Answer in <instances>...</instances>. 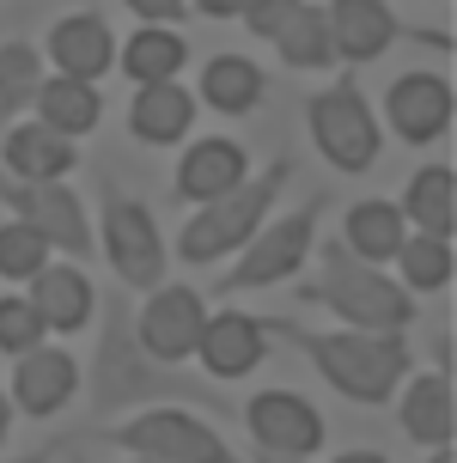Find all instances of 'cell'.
Wrapping results in <instances>:
<instances>
[{"mask_svg": "<svg viewBox=\"0 0 457 463\" xmlns=\"http://www.w3.org/2000/svg\"><path fill=\"white\" fill-rule=\"evenodd\" d=\"M91 360L80 366V391L91 396L98 420H122L135 409H159V402H220L214 391H202V378H189L183 366L153 360L135 335V299L129 293H98V317H91Z\"/></svg>", "mask_w": 457, "mask_h": 463, "instance_id": "obj_1", "label": "cell"}, {"mask_svg": "<svg viewBox=\"0 0 457 463\" xmlns=\"http://www.w3.org/2000/svg\"><path fill=\"white\" fill-rule=\"evenodd\" d=\"M269 335H287V342L318 366V378L342 402H360V409H385L396 384L414 372L409 354V329H305V324H269Z\"/></svg>", "mask_w": 457, "mask_h": 463, "instance_id": "obj_2", "label": "cell"}, {"mask_svg": "<svg viewBox=\"0 0 457 463\" xmlns=\"http://www.w3.org/2000/svg\"><path fill=\"white\" fill-rule=\"evenodd\" d=\"M299 299L323 305L342 329H409L414 324V293L385 269L342 250V238H318V275L299 280Z\"/></svg>", "mask_w": 457, "mask_h": 463, "instance_id": "obj_3", "label": "cell"}, {"mask_svg": "<svg viewBox=\"0 0 457 463\" xmlns=\"http://www.w3.org/2000/svg\"><path fill=\"white\" fill-rule=\"evenodd\" d=\"M287 184H293V159H287V153H281V159H269V165H256L238 189H226V195L202 202V208L183 220L177 250H171V256H177V262H189V269H207V262L238 256L256 238V226L274 213V202L287 195Z\"/></svg>", "mask_w": 457, "mask_h": 463, "instance_id": "obj_4", "label": "cell"}, {"mask_svg": "<svg viewBox=\"0 0 457 463\" xmlns=\"http://www.w3.org/2000/svg\"><path fill=\"white\" fill-rule=\"evenodd\" d=\"M323 208H329L323 195H305L299 208L269 213V220L256 226L251 244L232 256V269L214 280V299H238V293H262V287H287V280H299L305 256L318 250Z\"/></svg>", "mask_w": 457, "mask_h": 463, "instance_id": "obj_5", "label": "cell"}, {"mask_svg": "<svg viewBox=\"0 0 457 463\" xmlns=\"http://www.w3.org/2000/svg\"><path fill=\"white\" fill-rule=\"evenodd\" d=\"M305 128H311V146L323 153V165L342 171V177H366V171L378 165V153H385L378 110L366 104V92L354 86V73L305 98Z\"/></svg>", "mask_w": 457, "mask_h": 463, "instance_id": "obj_6", "label": "cell"}, {"mask_svg": "<svg viewBox=\"0 0 457 463\" xmlns=\"http://www.w3.org/2000/svg\"><path fill=\"white\" fill-rule=\"evenodd\" d=\"M110 445L129 458H153V463H244L220 439V427L202 420L183 402H159V409H135L110 427Z\"/></svg>", "mask_w": 457, "mask_h": 463, "instance_id": "obj_7", "label": "cell"}, {"mask_svg": "<svg viewBox=\"0 0 457 463\" xmlns=\"http://www.w3.org/2000/svg\"><path fill=\"white\" fill-rule=\"evenodd\" d=\"M98 250H104L110 275L129 293H153L171 269V250L159 238L153 208H140L135 195H122L116 184H104V202H98Z\"/></svg>", "mask_w": 457, "mask_h": 463, "instance_id": "obj_8", "label": "cell"}, {"mask_svg": "<svg viewBox=\"0 0 457 463\" xmlns=\"http://www.w3.org/2000/svg\"><path fill=\"white\" fill-rule=\"evenodd\" d=\"M0 208L13 220H24V226H37L49 238V250L68 256V262H91L98 256V232H91V213L73 184H24V177L0 171Z\"/></svg>", "mask_w": 457, "mask_h": 463, "instance_id": "obj_9", "label": "cell"}, {"mask_svg": "<svg viewBox=\"0 0 457 463\" xmlns=\"http://www.w3.org/2000/svg\"><path fill=\"white\" fill-rule=\"evenodd\" d=\"M202 324H207V293L183 287V280H159L147 305H135V335L140 347L165 360V366H183L195 360V342H202Z\"/></svg>", "mask_w": 457, "mask_h": 463, "instance_id": "obj_10", "label": "cell"}, {"mask_svg": "<svg viewBox=\"0 0 457 463\" xmlns=\"http://www.w3.org/2000/svg\"><path fill=\"white\" fill-rule=\"evenodd\" d=\"M452 116H457V98H452V80L445 73H396L385 86V116L378 128L403 140V146H433L439 135H452Z\"/></svg>", "mask_w": 457, "mask_h": 463, "instance_id": "obj_11", "label": "cell"}, {"mask_svg": "<svg viewBox=\"0 0 457 463\" xmlns=\"http://www.w3.org/2000/svg\"><path fill=\"white\" fill-rule=\"evenodd\" d=\"M195 360L214 384H238L251 378L262 360H269V317H251L238 305H207V324H202V342H195Z\"/></svg>", "mask_w": 457, "mask_h": 463, "instance_id": "obj_12", "label": "cell"}, {"mask_svg": "<svg viewBox=\"0 0 457 463\" xmlns=\"http://www.w3.org/2000/svg\"><path fill=\"white\" fill-rule=\"evenodd\" d=\"M244 427H251L256 451H281V458H318L323 451V415L299 391H256L244 402Z\"/></svg>", "mask_w": 457, "mask_h": 463, "instance_id": "obj_13", "label": "cell"}, {"mask_svg": "<svg viewBox=\"0 0 457 463\" xmlns=\"http://www.w3.org/2000/svg\"><path fill=\"white\" fill-rule=\"evenodd\" d=\"M13 415H31V420H55L80 396V360H73L62 342H43L13 360Z\"/></svg>", "mask_w": 457, "mask_h": 463, "instance_id": "obj_14", "label": "cell"}, {"mask_svg": "<svg viewBox=\"0 0 457 463\" xmlns=\"http://www.w3.org/2000/svg\"><path fill=\"white\" fill-rule=\"evenodd\" d=\"M24 299L37 305V317H43L49 335H80V329H91V317H98V287H91L86 262H55L49 256L37 275L24 280Z\"/></svg>", "mask_w": 457, "mask_h": 463, "instance_id": "obj_15", "label": "cell"}, {"mask_svg": "<svg viewBox=\"0 0 457 463\" xmlns=\"http://www.w3.org/2000/svg\"><path fill=\"white\" fill-rule=\"evenodd\" d=\"M43 68L68 73V80H104L116 68V31L104 24V13H68L49 24L43 37Z\"/></svg>", "mask_w": 457, "mask_h": 463, "instance_id": "obj_16", "label": "cell"}, {"mask_svg": "<svg viewBox=\"0 0 457 463\" xmlns=\"http://www.w3.org/2000/svg\"><path fill=\"white\" fill-rule=\"evenodd\" d=\"M244 177H251V153H244L232 135H202V140L183 146L177 171H171V189H177V202L202 208V202H214V195L238 189Z\"/></svg>", "mask_w": 457, "mask_h": 463, "instance_id": "obj_17", "label": "cell"}, {"mask_svg": "<svg viewBox=\"0 0 457 463\" xmlns=\"http://www.w3.org/2000/svg\"><path fill=\"white\" fill-rule=\"evenodd\" d=\"M73 165H80V146H73L68 135H55V128H43L37 116L0 128V171H6V177H24V184H68Z\"/></svg>", "mask_w": 457, "mask_h": 463, "instance_id": "obj_18", "label": "cell"}, {"mask_svg": "<svg viewBox=\"0 0 457 463\" xmlns=\"http://www.w3.org/2000/svg\"><path fill=\"white\" fill-rule=\"evenodd\" d=\"M323 19H329L336 61H348V68L378 61V55L403 37V19L390 13V0H329V6H323Z\"/></svg>", "mask_w": 457, "mask_h": 463, "instance_id": "obj_19", "label": "cell"}, {"mask_svg": "<svg viewBox=\"0 0 457 463\" xmlns=\"http://www.w3.org/2000/svg\"><path fill=\"white\" fill-rule=\"evenodd\" d=\"M396 420H403V433H409L421 451H433V445H452L457 433V402H452V378L445 372H409L403 384H396Z\"/></svg>", "mask_w": 457, "mask_h": 463, "instance_id": "obj_20", "label": "cell"}, {"mask_svg": "<svg viewBox=\"0 0 457 463\" xmlns=\"http://www.w3.org/2000/svg\"><path fill=\"white\" fill-rule=\"evenodd\" d=\"M195 92L183 86V80H159V86H135V98H129V135L140 140V146H177V140H189V128H195Z\"/></svg>", "mask_w": 457, "mask_h": 463, "instance_id": "obj_21", "label": "cell"}, {"mask_svg": "<svg viewBox=\"0 0 457 463\" xmlns=\"http://www.w3.org/2000/svg\"><path fill=\"white\" fill-rule=\"evenodd\" d=\"M396 213H403V226H409V232L452 238V232H457V171H452V159L421 165V171L409 177V189H403Z\"/></svg>", "mask_w": 457, "mask_h": 463, "instance_id": "obj_22", "label": "cell"}, {"mask_svg": "<svg viewBox=\"0 0 457 463\" xmlns=\"http://www.w3.org/2000/svg\"><path fill=\"white\" fill-rule=\"evenodd\" d=\"M37 122L55 128V135L68 140H86L98 122H104V92L91 86V80H68V73H43V86H37Z\"/></svg>", "mask_w": 457, "mask_h": 463, "instance_id": "obj_23", "label": "cell"}, {"mask_svg": "<svg viewBox=\"0 0 457 463\" xmlns=\"http://www.w3.org/2000/svg\"><path fill=\"white\" fill-rule=\"evenodd\" d=\"M262 92H269V80H262V68H256L251 55L220 49V55H207V61H202V92H195V104H207V110L251 116L256 104H262Z\"/></svg>", "mask_w": 457, "mask_h": 463, "instance_id": "obj_24", "label": "cell"}, {"mask_svg": "<svg viewBox=\"0 0 457 463\" xmlns=\"http://www.w3.org/2000/svg\"><path fill=\"white\" fill-rule=\"evenodd\" d=\"M116 68L135 86H159V80H177L189 68V43H183L177 24H135V37L116 43Z\"/></svg>", "mask_w": 457, "mask_h": 463, "instance_id": "obj_25", "label": "cell"}, {"mask_svg": "<svg viewBox=\"0 0 457 463\" xmlns=\"http://www.w3.org/2000/svg\"><path fill=\"white\" fill-rule=\"evenodd\" d=\"M403 238H409V226H403L396 202H385V195L354 202V208H348V220H342V250L360 256V262H372V269H385Z\"/></svg>", "mask_w": 457, "mask_h": 463, "instance_id": "obj_26", "label": "cell"}, {"mask_svg": "<svg viewBox=\"0 0 457 463\" xmlns=\"http://www.w3.org/2000/svg\"><path fill=\"white\" fill-rule=\"evenodd\" d=\"M269 43H274V55H281V68H293V73L342 68V61H336V43H329V19H323V6H311V0H299L293 19L281 24Z\"/></svg>", "mask_w": 457, "mask_h": 463, "instance_id": "obj_27", "label": "cell"}, {"mask_svg": "<svg viewBox=\"0 0 457 463\" xmlns=\"http://www.w3.org/2000/svg\"><path fill=\"white\" fill-rule=\"evenodd\" d=\"M43 49L13 37V43H0V128L6 122H19L31 104H37V86H43Z\"/></svg>", "mask_w": 457, "mask_h": 463, "instance_id": "obj_28", "label": "cell"}, {"mask_svg": "<svg viewBox=\"0 0 457 463\" xmlns=\"http://www.w3.org/2000/svg\"><path fill=\"white\" fill-rule=\"evenodd\" d=\"M396 275L409 293H439V287H452V238H427V232H409L403 244H396Z\"/></svg>", "mask_w": 457, "mask_h": 463, "instance_id": "obj_29", "label": "cell"}, {"mask_svg": "<svg viewBox=\"0 0 457 463\" xmlns=\"http://www.w3.org/2000/svg\"><path fill=\"white\" fill-rule=\"evenodd\" d=\"M49 256L55 250H49V238L37 226H24V220H13V213L0 220V280H31Z\"/></svg>", "mask_w": 457, "mask_h": 463, "instance_id": "obj_30", "label": "cell"}, {"mask_svg": "<svg viewBox=\"0 0 457 463\" xmlns=\"http://www.w3.org/2000/svg\"><path fill=\"white\" fill-rule=\"evenodd\" d=\"M43 342H49V329L37 317V305L24 299V293H0V354L19 360V354H31V347H43Z\"/></svg>", "mask_w": 457, "mask_h": 463, "instance_id": "obj_31", "label": "cell"}, {"mask_svg": "<svg viewBox=\"0 0 457 463\" xmlns=\"http://www.w3.org/2000/svg\"><path fill=\"white\" fill-rule=\"evenodd\" d=\"M293 6H299V0H244V13H238V19L251 24V37H274L281 24L293 19Z\"/></svg>", "mask_w": 457, "mask_h": 463, "instance_id": "obj_32", "label": "cell"}, {"mask_svg": "<svg viewBox=\"0 0 457 463\" xmlns=\"http://www.w3.org/2000/svg\"><path fill=\"white\" fill-rule=\"evenodd\" d=\"M122 6H129L140 24H177L183 13H189V0H122Z\"/></svg>", "mask_w": 457, "mask_h": 463, "instance_id": "obj_33", "label": "cell"}, {"mask_svg": "<svg viewBox=\"0 0 457 463\" xmlns=\"http://www.w3.org/2000/svg\"><path fill=\"white\" fill-rule=\"evenodd\" d=\"M189 13H202V19H238L244 0H189Z\"/></svg>", "mask_w": 457, "mask_h": 463, "instance_id": "obj_34", "label": "cell"}, {"mask_svg": "<svg viewBox=\"0 0 457 463\" xmlns=\"http://www.w3.org/2000/svg\"><path fill=\"white\" fill-rule=\"evenodd\" d=\"M336 463H390V458H385V451H372V445H354V451H342Z\"/></svg>", "mask_w": 457, "mask_h": 463, "instance_id": "obj_35", "label": "cell"}, {"mask_svg": "<svg viewBox=\"0 0 457 463\" xmlns=\"http://www.w3.org/2000/svg\"><path fill=\"white\" fill-rule=\"evenodd\" d=\"M6 463H55V445H37V451H19V458H6Z\"/></svg>", "mask_w": 457, "mask_h": 463, "instance_id": "obj_36", "label": "cell"}, {"mask_svg": "<svg viewBox=\"0 0 457 463\" xmlns=\"http://www.w3.org/2000/svg\"><path fill=\"white\" fill-rule=\"evenodd\" d=\"M6 433H13V396L0 391V445H6Z\"/></svg>", "mask_w": 457, "mask_h": 463, "instance_id": "obj_37", "label": "cell"}, {"mask_svg": "<svg viewBox=\"0 0 457 463\" xmlns=\"http://www.w3.org/2000/svg\"><path fill=\"white\" fill-rule=\"evenodd\" d=\"M256 463H318V458H281V451H256Z\"/></svg>", "mask_w": 457, "mask_h": 463, "instance_id": "obj_38", "label": "cell"}, {"mask_svg": "<svg viewBox=\"0 0 457 463\" xmlns=\"http://www.w3.org/2000/svg\"><path fill=\"white\" fill-rule=\"evenodd\" d=\"M427 463H457V451H452V445H433V451H427Z\"/></svg>", "mask_w": 457, "mask_h": 463, "instance_id": "obj_39", "label": "cell"}, {"mask_svg": "<svg viewBox=\"0 0 457 463\" xmlns=\"http://www.w3.org/2000/svg\"><path fill=\"white\" fill-rule=\"evenodd\" d=\"M129 463H153V458H129Z\"/></svg>", "mask_w": 457, "mask_h": 463, "instance_id": "obj_40", "label": "cell"}]
</instances>
